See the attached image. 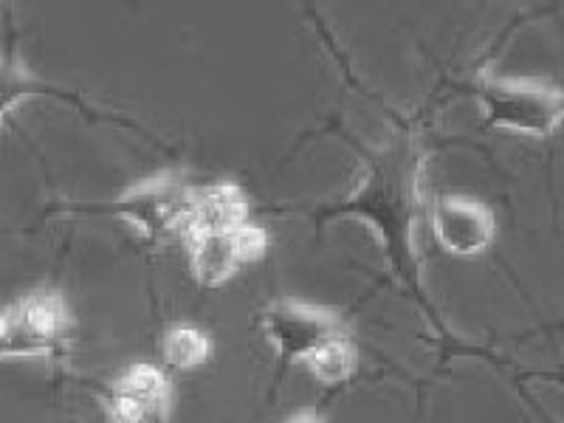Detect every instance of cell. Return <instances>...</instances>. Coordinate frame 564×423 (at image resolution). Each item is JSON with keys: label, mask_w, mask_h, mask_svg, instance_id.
Listing matches in <instances>:
<instances>
[{"label": "cell", "mask_w": 564, "mask_h": 423, "mask_svg": "<svg viewBox=\"0 0 564 423\" xmlns=\"http://www.w3.org/2000/svg\"><path fill=\"white\" fill-rule=\"evenodd\" d=\"M305 367L322 384H341L359 367V352H356V345L345 334H336L311 352L305 359Z\"/></svg>", "instance_id": "11"}, {"label": "cell", "mask_w": 564, "mask_h": 423, "mask_svg": "<svg viewBox=\"0 0 564 423\" xmlns=\"http://www.w3.org/2000/svg\"><path fill=\"white\" fill-rule=\"evenodd\" d=\"M170 406V379L153 365H133L105 395L110 423H161Z\"/></svg>", "instance_id": "8"}, {"label": "cell", "mask_w": 564, "mask_h": 423, "mask_svg": "<svg viewBox=\"0 0 564 423\" xmlns=\"http://www.w3.org/2000/svg\"><path fill=\"white\" fill-rule=\"evenodd\" d=\"M249 198L238 184L220 181V184L193 189L189 218H186V235L200 231H235L249 224Z\"/></svg>", "instance_id": "9"}, {"label": "cell", "mask_w": 564, "mask_h": 423, "mask_svg": "<svg viewBox=\"0 0 564 423\" xmlns=\"http://www.w3.org/2000/svg\"><path fill=\"white\" fill-rule=\"evenodd\" d=\"M536 412H539V417H542V423H558V421H553L545 410H539V406H536Z\"/></svg>", "instance_id": "14"}, {"label": "cell", "mask_w": 564, "mask_h": 423, "mask_svg": "<svg viewBox=\"0 0 564 423\" xmlns=\"http://www.w3.org/2000/svg\"><path fill=\"white\" fill-rule=\"evenodd\" d=\"M421 150L406 135H395L365 153L359 186L336 204L316 212L319 220L359 218L376 229L392 271L423 300L415 224L421 215Z\"/></svg>", "instance_id": "1"}, {"label": "cell", "mask_w": 564, "mask_h": 423, "mask_svg": "<svg viewBox=\"0 0 564 423\" xmlns=\"http://www.w3.org/2000/svg\"><path fill=\"white\" fill-rule=\"evenodd\" d=\"M263 334L271 347L280 352V359L305 361L322 341L341 334V322L334 311L296 300H282L265 308Z\"/></svg>", "instance_id": "6"}, {"label": "cell", "mask_w": 564, "mask_h": 423, "mask_svg": "<svg viewBox=\"0 0 564 423\" xmlns=\"http://www.w3.org/2000/svg\"><path fill=\"white\" fill-rule=\"evenodd\" d=\"M289 423H322V417L314 415V412H300V415L291 417Z\"/></svg>", "instance_id": "13"}, {"label": "cell", "mask_w": 564, "mask_h": 423, "mask_svg": "<svg viewBox=\"0 0 564 423\" xmlns=\"http://www.w3.org/2000/svg\"><path fill=\"white\" fill-rule=\"evenodd\" d=\"M432 231L441 249L455 257H477L494 243L497 220L486 204L457 195H443L432 206Z\"/></svg>", "instance_id": "7"}, {"label": "cell", "mask_w": 564, "mask_h": 423, "mask_svg": "<svg viewBox=\"0 0 564 423\" xmlns=\"http://www.w3.org/2000/svg\"><path fill=\"white\" fill-rule=\"evenodd\" d=\"M70 316L59 294L37 291L0 311V361L37 359L63 350Z\"/></svg>", "instance_id": "4"}, {"label": "cell", "mask_w": 564, "mask_h": 423, "mask_svg": "<svg viewBox=\"0 0 564 423\" xmlns=\"http://www.w3.org/2000/svg\"><path fill=\"white\" fill-rule=\"evenodd\" d=\"M212 339L193 325L173 327L164 339V361L175 370H195L209 359Z\"/></svg>", "instance_id": "12"}, {"label": "cell", "mask_w": 564, "mask_h": 423, "mask_svg": "<svg viewBox=\"0 0 564 423\" xmlns=\"http://www.w3.org/2000/svg\"><path fill=\"white\" fill-rule=\"evenodd\" d=\"M34 97H54L59 99V102L77 105L85 113L97 116L79 94H70V90H63L57 88V85L40 79L23 59L0 57V124H3V119H7L12 110H18L20 105L29 102V99ZM97 119H102V116H97Z\"/></svg>", "instance_id": "10"}, {"label": "cell", "mask_w": 564, "mask_h": 423, "mask_svg": "<svg viewBox=\"0 0 564 423\" xmlns=\"http://www.w3.org/2000/svg\"><path fill=\"white\" fill-rule=\"evenodd\" d=\"M269 235L260 226L246 224L235 231H200L189 235V269L198 285L218 289L243 265L263 260Z\"/></svg>", "instance_id": "5"}, {"label": "cell", "mask_w": 564, "mask_h": 423, "mask_svg": "<svg viewBox=\"0 0 564 423\" xmlns=\"http://www.w3.org/2000/svg\"><path fill=\"white\" fill-rule=\"evenodd\" d=\"M189 204H193V186L186 184L181 175L164 173L141 181L133 189L108 200V204H77L70 209L105 212V215H113V218L133 226L141 238L164 240L175 231H186Z\"/></svg>", "instance_id": "3"}, {"label": "cell", "mask_w": 564, "mask_h": 423, "mask_svg": "<svg viewBox=\"0 0 564 423\" xmlns=\"http://www.w3.org/2000/svg\"><path fill=\"white\" fill-rule=\"evenodd\" d=\"M482 124L513 135L547 139L564 124V88L542 79L480 74L475 83Z\"/></svg>", "instance_id": "2"}]
</instances>
